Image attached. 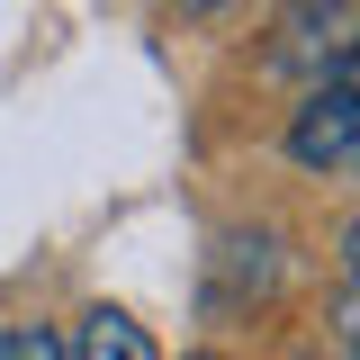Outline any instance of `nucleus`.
<instances>
[{"label": "nucleus", "mask_w": 360, "mask_h": 360, "mask_svg": "<svg viewBox=\"0 0 360 360\" xmlns=\"http://www.w3.org/2000/svg\"><path fill=\"white\" fill-rule=\"evenodd\" d=\"M333 252H342V270H352V279H360V217L342 225V243H333Z\"/></svg>", "instance_id": "obj_7"}, {"label": "nucleus", "mask_w": 360, "mask_h": 360, "mask_svg": "<svg viewBox=\"0 0 360 360\" xmlns=\"http://www.w3.org/2000/svg\"><path fill=\"white\" fill-rule=\"evenodd\" d=\"M352 63H360V0H288L262 37V72L297 90L342 82Z\"/></svg>", "instance_id": "obj_1"}, {"label": "nucleus", "mask_w": 360, "mask_h": 360, "mask_svg": "<svg viewBox=\"0 0 360 360\" xmlns=\"http://www.w3.org/2000/svg\"><path fill=\"white\" fill-rule=\"evenodd\" d=\"M279 288V234L270 225H234V234H217V252H207V307H252V297H270Z\"/></svg>", "instance_id": "obj_3"}, {"label": "nucleus", "mask_w": 360, "mask_h": 360, "mask_svg": "<svg viewBox=\"0 0 360 360\" xmlns=\"http://www.w3.org/2000/svg\"><path fill=\"white\" fill-rule=\"evenodd\" d=\"M0 360H63V333H45V324H9V333H0Z\"/></svg>", "instance_id": "obj_5"}, {"label": "nucleus", "mask_w": 360, "mask_h": 360, "mask_svg": "<svg viewBox=\"0 0 360 360\" xmlns=\"http://www.w3.org/2000/svg\"><path fill=\"white\" fill-rule=\"evenodd\" d=\"M189 360H225V352H189Z\"/></svg>", "instance_id": "obj_10"}, {"label": "nucleus", "mask_w": 360, "mask_h": 360, "mask_svg": "<svg viewBox=\"0 0 360 360\" xmlns=\"http://www.w3.org/2000/svg\"><path fill=\"white\" fill-rule=\"evenodd\" d=\"M333 342H342V352L360 360V279L342 288V297H333Z\"/></svg>", "instance_id": "obj_6"}, {"label": "nucleus", "mask_w": 360, "mask_h": 360, "mask_svg": "<svg viewBox=\"0 0 360 360\" xmlns=\"http://www.w3.org/2000/svg\"><path fill=\"white\" fill-rule=\"evenodd\" d=\"M180 18H217V9H234V0H172Z\"/></svg>", "instance_id": "obj_8"}, {"label": "nucleus", "mask_w": 360, "mask_h": 360, "mask_svg": "<svg viewBox=\"0 0 360 360\" xmlns=\"http://www.w3.org/2000/svg\"><path fill=\"white\" fill-rule=\"evenodd\" d=\"M352 180H360V144H352Z\"/></svg>", "instance_id": "obj_9"}, {"label": "nucleus", "mask_w": 360, "mask_h": 360, "mask_svg": "<svg viewBox=\"0 0 360 360\" xmlns=\"http://www.w3.org/2000/svg\"><path fill=\"white\" fill-rule=\"evenodd\" d=\"M63 360H153V342H144V324L117 307H90L82 315V333L63 342Z\"/></svg>", "instance_id": "obj_4"}, {"label": "nucleus", "mask_w": 360, "mask_h": 360, "mask_svg": "<svg viewBox=\"0 0 360 360\" xmlns=\"http://www.w3.org/2000/svg\"><path fill=\"white\" fill-rule=\"evenodd\" d=\"M297 360H324V352H297Z\"/></svg>", "instance_id": "obj_11"}, {"label": "nucleus", "mask_w": 360, "mask_h": 360, "mask_svg": "<svg viewBox=\"0 0 360 360\" xmlns=\"http://www.w3.org/2000/svg\"><path fill=\"white\" fill-rule=\"evenodd\" d=\"M360 144V63L342 82H315L297 99V117H288V162L297 172H333V162H352Z\"/></svg>", "instance_id": "obj_2"}]
</instances>
